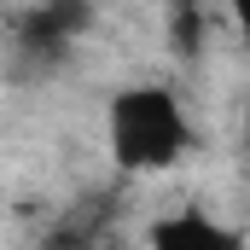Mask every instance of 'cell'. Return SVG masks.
Wrapping results in <instances>:
<instances>
[{
	"label": "cell",
	"mask_w": 250,
	"mask_h": 250,
	"mask_svg": "<svg viewBox=\"0 0 250 250\" xmlns=\"http://www.w3.org/2000/svg\"><path fill=\"white\" fill-rule=\"evenodd\" d=\"M105 146H111V163L123 175H163L198 146V128H192L175 87L134 82L105 111Z\"/></svg>",
	"instance_id": "1"
},
{
	"label": "cell",
	"mask_w": 250,
	"mask_h": 250,
	"mask_svg": "<svg viewBox=\"0 0 250 250\" xmlns=\"http://www.w3.org/2000/svg\"><path fill=\"white\" fill-rule=\"evenodd\" d=\"M87 23H93V0H41L35 12L18 18V47L23 59L53 64L76 47V35H87Z\"/></svg>",
	"instance_id": "2"
},
{
	"label": "cell",
	"mask_w": 250,
	"mask_h": 250,
	"mask_svg": "<svg viewBox=\"0 0 250 250\" xmlns=\"http://www.w3.org/2000/svg\"><path fill=\"white\" fill-rule=\"evenodd\" d=\"M151 250H245V233L187 204V209H169L151 221Z\"/></svg>",
	"instance_id": "3"
},
{
	"label": "cell",
	"mask_w": 250,
	"mask_h": 250,
	"mask_svg": "<svg viewBox=\"0 0 250 250\" xmlns=\"http://www.w3.org/2000/svg\"><path fill=\"white\" fill-rule=\"evenodd\" d=\"M41 250H117V221H111L105 204L64 209V221L41 239Z\"/></svg>",
	"instance_id": "4"
},
{
	"label": "cell",
	"mask_w": 250,
	"mask_h": 250,
	"mask_svg": "<svg viewBox=\"0 0 250 250\" xmlns=\"http://www.w3.org/2000/svg\"><path fill=\"white\" fill-rule=\"evenodd\" d=\"M198 41H204V0H175V47L192 59Z\"/></svg>",
	"instance_id": "5"
}]
</instances>
